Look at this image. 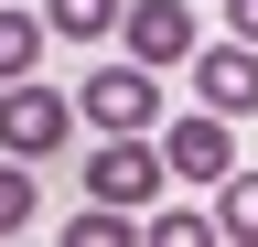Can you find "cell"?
Returning a JSON list of instances; mask_svg holds the SVG:
<instances>
[{"label": "cell", "instance_id": "cell-5", "mask_svg": "<svg viewBox=\"0 0 258 247\" xmlns=\"http://www.w3.org/2000/svg\"><path fill=\"white\" fill-rule=\"evenodd\" d=\"M76 118H97V129H151V118H161L151 65H97V75L76 86Z\"/></svg>", "mask_w": 258, "mask_h": 247}, {"label": "cell", "instance_id": "cell-9", "mask_svg": "<svg viewBox=\"0 0 258 247\" xmlns=\"http://www.w3.org/2000/svg\"><path fill=\"white\" fill-rule=\"evenodd\" d=\"M43 65V11H0V86Z\"/></svg>", "mask_w": 258, "mask_h": 247}, {"label": "cell", "instance_id": "cell-4", "mask_svg": "<svg viewBox=\"0 0 258 247\" xmlns=\"http://www.w3.org/2000/svg\"><path fill=\"white\" fill-rule=\"evenodd\" d=\"M183 65H194V97H205L215 118H247V108H258V43L226 33V43H194Z\"/></svg>", "mask_w": 258, "mask_h": 247}, {"label": "cell", "instance_id": "cell-6", "mask_svg": "<svg viewBox=\"0 0 258 247\" xmlns=\"http://www.w3.org/2000/svg\"><path fill=\"white\" fill-rule=\"evenodd\" d=\"M129 65H183V54H194V11H183V0H129Z\"/></svg>", "mask_w": 258, "mask_h": 247}, {"label": "cell", "instance_id": "cell-7", "mask_svg": "<svg viewBox=\"0 0 258 247\" xmlns=\"http://www.w3.org/2000/svg\"><path fill=\"white\" fill-rule=\"evenodd\" d=\"M215 236H237V247H258V172H247V161H237V172L215 183Z\"/></svg>", "mask_w": 258, "mask_h": 247}, {"label": "cell", "instance_id": "cell-13", "mask_svg": "<svg viewBox=\"0 0 258 247\" xmlns=\"http://www.w3.org/2000/svg\"><path fill=\"white\" fill-rule=\"evenodd\" d=\"M226 33H237V43H258V0H226Z\"/></svg>", "mask_w": 258, "mask_h": 247}, {"label": "cell", "instance_id": "cell-2", "mask_svg": "<svg viewBox=\"0 0 258 247\" xmlns=\"http://www.w3.org/2000/svg\"><path fill=\"white\" fill-rule=\"evenodd\" d=\"M161 172L172 183H215L237 172V118H215V108H194V118H172V129H161Z\"/></svg>", "mask_w": 258, "mask_h": 247}, {"label": "cell", "instance_id": "cell-1", "mask_svg": "<svg viewBox=\"0 0 258 247\" xmlns=\"http://www.w3.org/2000/svg\"><path fill=\"white\" fill-rule=\"evenodd\" d=\"M64 129H76V97H64V86H43V75L0 86V150H11V161H54Z\"/></svg>", "mask_w": 258, "mask_h": 247}, {"label": "cell", "instance_id": "cell-3", "mask_svg": "<svg viewBox=\"0 0 258 247\" xmlns=\"http://www.w3.org/2000/svg\"><path fill=\"white\" fill-rule=\"evenodd\" d=\"M161 183L172 172H161V140L151 129H108V150L86 161V194H108V204H151Z\"/></svg>", "mask_w": 258, "mask_h": 247}, {"label": "cell", "instance_id": "cell-11", "mask_svg": "<svg viewBox=\"0 0 258 247\" xmlns=\"http://www.w3.org/2000/svg\"><path fill=\"white\" fill-rule=\"evenodd\" d=\"M215 236V215H194V204H172V215H151V247H205Z\"/></svg>", "mask_w": 258, "mask_h": 247}, {"label": "cell", "instance_id": "cell-8", "mask_svg": "<svg viewBox=\"0 0 258 247\" xmlns=\"http://www.w3.org/2000/svg\"><path fill=\"white\" fill-rule=\"evenodd\" d=\"M43 33H64V43H97V33H118V0H43Z\"/></svg>", "mask_w": 258, "mask_h": 247}, {"label": "cell", "instance_id": "cell-10", "mask_svg": "<svg viewBox=\"0 0 258 247\" xmlns=\"http://www.w3.org/2000/svg\"><path fill=\"white\" fill-rule=\"evenodd\" d=\"M22 226H32V161L0 150V236H22Z\"/></svg>", "mask_w": 258, "mask_h": 247}, {"label": "cell", "instance_id": "cell-12", "mask_svg": "<svg viewBox=\"0 0 258 247\" xmlns=\"http://www.w3.org/2000/svg\"><path fill=\"white\" fill-rule=\"evenodd\" d=\"M64 236H76V247H118V236H129V204H97V215H76Z\"/></svg>", "mask_w": 258, "mask_h": 247}]
</instances>
